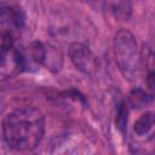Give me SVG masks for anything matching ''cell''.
Wrapping results in <instances>:
<instances>
[{
  "label": "cell",
  "mask_w": 155,
  "mask_h": 155,
  "mask_svg": "<svg viewBox=\"0 0 155 155\" xmlns=\"http://www.w3.org/2000/svg\"><path fill=\"white\" fill-rule=\"evenodd\" d=\"M45 132V119L40 110L31 107L18 108L4 117L2 136L5 143L15 150L35 149Z\"/></svg>",
  "instance_id": "1"
},
{
  "label": "cell",
  "mask_w": 155,
  "mask_h": 155,
  "mask_svg": "<svg viewBox=\"0 0 155 155\" xmlns=\"http://www.w3.org/2000/svg\"><path fill=\"white\" fill-rule=\"evenodd\" d=\"M114 54L121 74L128 80L137 79L140 71V53L131 31L121 29L115 34Z\"/></svg>",
  "instance_id": "2"
},
{
  "label": "cell",
  "mask_w": 155,
  "mask_h": 155,
  "mask_svg": "<svg viewBox=\"0 0 155 155\" xmlns=\"http://www.w3.org/2000/svg\"><path fill=\"white\" fill-rule=\"evenodd\" d=\"M69 57L78 70L86 75H93L98 69V61L94 53L84 44L74 42L69 46Z\"/></svg>",
  "instance_id": "3"
},
{
  "label": "cell",
  "mask_w": 155,
  "mask_h": 155,
  "mask_svg": "<svg viewBox=\"0 0 155 155\" xmlns=\"http://www.w3.org/2000/svg\"><path fill=\"white\" fill-rule=\"evenodd\" d=\"M1 28L4 33H10L13 35V33L21 30L24 25V13L23 11L12 4H1Z\"/></svg>",
  "instance_id": "4"
},
{
  "label": "cell",
  "mask_w": 155,
  "mask_h": 155,
  "mask_svg": "<svg viewBox=\"0 0 155 155\" xmlns=\"http://www.w3.org/2000/svg\"><path fill=\"white\" fill-rule=\"evenodd\" d=\"M155 124V113H151V111H148L145 114H143L134 124V132L138 134V136H143V134H147L151 127L154 126Z\"/></svg>",
  "instance_id": "5"
},
{
  "label": "cell",
  "mask_w": 155,
  "mask_h": 155,
  "mask_svg": "<svg viewBox=\"0 0 155 155\" xmlns=\"http://www.w3.org/2000/svg\"><path fill=\"white\" fill-rule=\"evenodd\" d=\"M153 101V96L147 93L145 91L140 90V88H137V90H133L130 94V102L133 107H143L144 104H148Z\"/></svg>",
  "instance_id": "6"
},
{
  "label": "cell",
  "mask_w": 155,
  "mask_h": 155,
  "mask_svg": "<svg viewBox=\"0 0 155 155\" xmlns=\"http://www.w3.org/2000/svg\"><path fill=\"white\" fill-rule=\"evenodd\" d=\"M116 122H117L119 128H120L121 131H124L125 127H126V124H127V110H126V108H125V104H121L120 108H119Z\"/></svg>",
  "instance_id": "7"
},
{
  "label": "cell",
  "mask_w": 155,
  "mask_h": 155,
  "mask_svg": "<svg viewBox=\"0 0 155 155\" xmlns=\"http://www.w3.org/2000/svg\"><path fill=\"white\" fill-rule=\"evenodd\" d=\"M151 52H153V54L155 56V39L153 40V44H151Z\"/></svg>",
  "instance_id": "8"
}]
</instances>
